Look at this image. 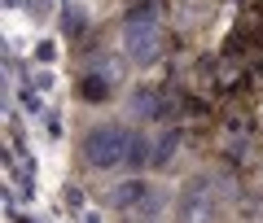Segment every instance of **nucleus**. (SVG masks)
I'll return each mask as SVG.
<instances>
[{"label": "nucleus", "instance_id": "obj_1", "mask_svg": "<svg viewBox=\"0 0 263 223\" xmlns=\"http://www.w3.org/2000/svg\"><path fill=\"white\" fill-rule=\"evenodd\" d=\"M132 153H136V136L127 127H119V123H101V127H92L84 136V162L97 167V171L132 162Z\"/></svg>", "mask_w": 263, "mask_h": 223}, {"label": "nucleus", "instance_id": "obj_2", "mask_svg": "<svg viewBox=\"0 0 263 223\" xmlns=\"http://www.w3.org/2000/svg\"><path fill=\"white\" fill-rule=\"evenodd\" d=\"M219 184L211 175H193L184 188H180V201H176V223H215L219 219Z\"/></svg>", "mask_w": 263, "mask_h": 223}, {"label": "nucleus", "instance_id": "obj_3", "mask_svg": "<svg viewBox=\"0 0 263 223\" xmlns=\"http://www.w3.org/2000/svg\"><path fill=\"white\" fill-rule=\"evenodd\" d=\"M123 44H127L132 62H154L158 57V27H154V18H145V13H132L127 27H123Z\"/></svg>", "mask_w": 263, "mask_h": 223}, {"label": "nucleus", "instance_id": "obj_4", "mask_svg": "<svg viewBox=\"0 0 263 223\" xmlns=\"http://www.w3.org/2000/svg\"><path fill=\"white\" fill-rule=\"evenodd\" d=\"M110 201L119 206V210H127V214H154L158 210V193H154V184H145V179H123L110 193Z\"/></svg>", "mask_w": 263, "mask_h": 223}, {"label": "nucleus", "instance_id": "obj_5", "mask_svg": "<svg viewBox=\"0 0 263 223\" xmlns=\"http://www.w3.org/2000/svg\"><path fill=\"white\" fill-rule=\"evenodd\" d=\"M136 223H154V219H136Z\"/></svg>", "mask_w": 263, "mask_h": 223}]
</instances>
